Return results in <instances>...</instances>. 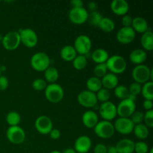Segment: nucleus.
<instances>
[{
	"label": "nucleus",
	"instance_id": "1",
	"mask_svg": "<svg viewBox=\"0 0 153 153\" xmlns=\"http://www.w3.org/2000/svg\"><path fill=\"white\" fill-rule=\"evenodd\" d=\"M131 76L134 82H137L140 85L145 84L149 81L152 82L153 70L144 64L137 65L133 69Z\"/></svg>",
	"mask_w": 153,
	"mask_h": 153
},
{
	"label": "nucleus",
	"instance_id": "2",
	"mask_svg": "<svg viewBox=\"0 0 153 153\" xmlns=\"http://www.w3.org/2000/svg\"><path fill=\"white\" fill-rule=\"evenodd\" d=\"M105 64L108 70H109L111 73L115 75L122 74L126 71L127 67V64L125 58L117 55H113V56L108 58Z\"/></svg>",
	"mask_w": 153,
	"mask_h": 153
},
{
	"label": "nucleus",
	"instance_id": "3",
	"mask_svg": "<svg viewBox=\"0 0 153 153\" xmlns=\"http://www.w3.org/2000/svg\"><path fill=\"white\" fill-rule=\"evenodd\" d=\"M50 63L49 55L43 52H36L32 55L30 61L31 67L37 72H44L50 67Z\"/></svg>",
	"mask_w": 153,
	"mask_h": 153
},
{
	"label": "nucleus",
	"instance_id": "4",
	"mask_svg": "<svg viewBox=\"0 0 153 153\" xmlns=\"http://www.w3.org/2000/svg\"><path fill=\"white\" fill-rule=\"evenodd\" d=\"M64 91L62 87L56 83L49 84L45 89V97L51 103H58L63 100Z\"/></svg>",
	"mask_w": 153,
	"mask_h": 153
},
{
	"label": "nucleus",
	"instance_id": "5",
	"mask_svg": "<svg viewBox=\"0 0 153 153\" xmlns=\"http://www.w3.org/2000/svg\"><path fill=\"white\" fill-rule=\"evenodd\" d=\"M94 132L99 137L102 139H108L114 135L115 132L114 124L110 121H99L94 127Z\"/></svg>",
	"mask_w": 153,
	"mask_h": 153
},
{
	"label": "nucleus",
	"instance_id": "6",
	"mask_svg": "<svg viewBox=\"0 0 153 153\" xmlns=\"http://www.w3.org/2000/svg\"><path fill=\"white\" fill-rule=\"evenodd\" d=\"M18 33L20 37V42L26 47L33 48L37 44L38 37L35 31L31 28H21Z\"/></svg>",
	"mask_w": 153,
	"mask_h": 153
},
{
	"label": "nucleus",
	"instance_id": "7",
	"mask_svg": "<svg viewBox=\"0 0 153 153\" xmlns=\"http://www.w3.org/2000/svg\"><path fill=\"white\" fill-rule=\"evenodd\" d=\"M73 47L76 49L77 54L80 55H86L91 51L92 41L88 36L82 34L76 37Z\"/></svg>",
	"mask_w": 153,
	"mask_h": 153
},
{
	"label": "nucleus",
	"instance_id": "8",
	"mask_svg": "<svg viewBox=\"0 0 153 153\" xmlns=\"http://www.w3.org/2000/svg\"><path fill=\"white\" fill-rule=\"evenodd\" d=\"M6 136L10 143L16 145L22 143L25 139V131L19 126L9 127L6 132Z\"/></svg>",
	"mask_w": 153,
	"mask_h": 153
},
{
	"label": "nucleus",
	"instance_id": "9",
	"mask_svg": "<svg viewBox=\"0 0 153 153\" xmlns=\"http://www.w3.org/2000/svg\"><path fill=\"white\" fill-rule=\"evenodd\" d=\"M2 46L8 51L16 50L21 43L20 37L18 31H10L3 36L1 40Z\"/></svg>",
	"mask_w": 153,
	"mask_h": 153
},
{
	"label": "nucleus",
	"instance_id": "10",
	"mask_svg": "<svg viewBox=\"0 0 153 153\" xmlns=\"http://www.w3.org/2000/svg\"><path fill=\"white\" fill-rule=\"evenodd\" d=\"M135 102L128 99L123 100L117 107V112L120 117L129 118L135 111Z\"/></svg>",
	"mask_w": 153,
	"mask_h": 153
},
{
	"label": "nucleus",
	"instance_id": "11",
	"mask_svg": "<svg viewBox=\"0 0 153 153\" xmlns=\"http://www.w3.org/2000/svg\"><path fill=\"white\" fill-rule=\"evenodd\" d=\"M99 111H100V114L101 117L106 121L111 122L114 119H115L117 115V106L110 101L102 103Z\"/></svg>",
	"mask_w": 153,
	"mask_h": 153
},
{
	"label": "nucleus",
	"instance_id": "12",
	"mask_svg": "<svg viewBox=\"0 0 153 153\" xmlns=\"http://www.w3.org/2000/svg\"><path fill=\"white\" fill-rule=\"evenodd\" d=\"M114 127L115 131H117L118 133L127 135L133 132L134 124L133 123L130 118L119 117L115 121Z\"/></svg>",
	"mask_w": 153,
	"mask_h": 153
},
{
	"label": "nucleus",
	"instance_id": "13",
	"mask_svg": "<svg viewBox=\"0 0 153 153\" xmlns=\"http://www.w3.org/2000/svg\"><path fill=\"white\" fill-rule=\"evenodd\" d=\"M78 102L85 108H94L97 105V99L95 93L85 90L79 94L77 97Z\"/></svg>",
	"mask_w": 153,
	"mask_h": 153
},
{
	"label": "nucleus",
	"instance_id": "14",
	"mask_svg": "<svg viewBox=\"0 0 153 153\" xmlns=\"http://www.w3.org/2000/svg\"><path fill=\"white\" fill-rule=\"evenodd\" d=\"M88 12L85 7L72 8L69 12L70 22L76 25H82L88 21Z\"/></svg>",
	"mask_w": 153,
	"mask_h": 153
},
{
	"label": "nucleus",
	"instance_id": "15",
	"mask_svg": "<svg viewBox=\"0 0 153 153\" xmlns=\"http://www.w3.org/2000/svg\"><path fill=\"white\" fill-rule=\"evenodd\" d=\"M35 128L40 134H49L53 128L52 121L49 117L42 115L38 117L35 120Z\"/></svg>",
	"mask_w": 153,
	"mask_h": 153
},
{
	"label": "nucleus",
	"instance_id": "16",
	"mask_svg": "<svg viewBox=\"0 0 153 153\" xmlns=\"http://www.w3.org/2000/svg\"><path fill=\"white\" fill-rule=\"evenodd\" d=\"M135 31L131 27H122L117 33V40L121 44H129L135 38Z\"/></svg>",
	"mask_w": 153,
	"mask_h": 153
},
{
	"label": "nucleus",
	"instance_id": "17",
	"mask_svg": "<svg viewBox=\"0 0 153 153\" xmlns=\"http://www.w3.org/2000/svg\"><path fill=\"white\" fill-rule=\"evenodd\" d=\"M92 146L91 139L87 135H82L78 137L74 143V149L76 153H87Z\"/></svg>",
	"mask_w": 153,
	"mask_h": 153
},
{
	"label": "nucleus",
	"instance_id": "18",
	"mask_svg": "<svg viewBox=\"0 0 153 153\" xmlns=\"http://www.w3.org/2000/svg\"><path fill=\"white\" fill-rule=\"evenodd\" d=\"M111 9L114 14L124 16L129 10V4L126 0H114L111 4Z\"/></svg>",
	"mask_w": 153,
	"mask_h": 153
},
{
	"label": "nucleus",
	"instance_id": "19",
	"mask_svg": "<svg viewBox=\"0 0 153 153\" xmlns=\"http://www.w3.org/2000/svg\"><path fill=\"white\" fill-rule=\"evenodd\" d=\"M82 120L85 127L88 128H94L99 123V117L95 111L88 110L83 114Z\"/></svg>",
	"mask_w": 153,
	"mask_h": 153
},
{
	"label": "nucleus",
	"instance_id": "20",
	"mask_svg": "<svg viewBox=\"0 0 153 153\" xmlns=\"http://www.w3.org/2000/svg\"><path fill=\"white\" fill-rule=\"evenodd\" d=\"M134 143L132 140L123 138L119 140L116 144L117 153H133L134 152Z\"/></svg>",
	"mask_w": 153,
	"mask_h": 153
},
{
	"label": "nucleus",
	"instance_id": "21",
	"mask_svg": "<svg viewBox=\"0 0 153 153\" xmlns=\"http://www.w3.org/2000/svg\"><path fill=\"white\" fill-rule=\"evenodd\" d=\"M147 58V54L146 51L142 49H135L131 52L129 55V59L131 63L136 65L143 64Z\"/></svg>",
	"mask_w": 153,
	"mask_h": 153
},
{
	"label": "nucleus",
	"instance_id": "22",
	"mask_svg": "<svg viewBox=\"0 0 153 153\" xmlns=\"http://www.w3.org/2000/svg\"><path fill=\"white\" fill-rule=\"evenodd\" d=\"M102 85L103 88H105L107 90L114 89L119 83V79H118L117 75L113 73H107L105 76H103L101 79Z\"/></svg>",
	"mask_w": 153,
	"mask_h": 153
},
{
	"label": "nucleus",
	"instance_id": "23",
	"mask_svg": "<svg viewBox=\"0 0 153 153\" xmlns=\"http://www.w3.org/2000/svg\"><path fill=\"white\" fill-rule=\"evenodd\" d=\"M131 27L135 32L142 33V34L149 31V25L147 21L141 16H136L133 18Z\"/></svg>",
	"mask_w": 153,
	"mask_h": 153
},
{
	"label": "nucleus",
	"instance_id": "24",
	"mask_svg": "<svg viewBox=\"0 0 153 153\" xmlns=\"http://www.w3.org/2000/svg\"><path fill=\"white\" fill-rule=\"evenodd\" d=\"M108 52L105 49H102V48L96 49L91 54V58L97 64H105L106 61L108 59Z\"/></svg>",
	"mask_w": 153,
	"mask_h": 153
},
{
	"label": "nucleus",
	"instance_id": "25",
	"mask_svg": "<svg viewBox=\"0 0 153 153\" xmlns=\"http://www.w3.org/2000/svg\"><path fill=\"white\" fill-rule=\"evenodd\" d=\"M60 55L64 61L70 62V61H73L78 55L76 49L73 46L67 45L61 49V52H60Z\"/></svg>",
	"mask_w": 153,
	"mask_h": 153
},
{
	"label": "nucleus",
	"instance_id": "26",
	"mask_svg": "<svg viewBox=\"0 0 153 153\" xmlns=\"http://www.w3.org/2000/svg\"><path fill=\"white\" fill-rule=\"evenodd\" d=\"M141 46L145 50H153V33L151 31H147L143 33L140 38Z\"/></svg>",
	"mask_w": 153,
	"mask_h": 153
},
{
	"label": "nucleus",
	"instance_id": "27",
	"mask_svg": "<svg viewBox=\"0 0 153 153\" xmlns=\"http://www.w3.org/2000/svg\"><path fill=\"white\" fill-rule=\"evenodd\" d=\"M59 77L58 70L54 67H49L44 71V80L50 84L55 83Z\"/></svg>",
	"mask_w": 153,
	"mask_h": 153
},
{
	"label": "nucleus",
	"instance_id": "28",
	"mask_svg": "<svg viewBox=\"0 0 153 153\" xmlns=\"http://www.w3.org/2000/svg\"><path fill=\"white\" fill-rule=\"evenodd\" d=\"M134 135L140 140H145L148 137L149 134V128L146 126L144 124H137L134 125V129H133Z\"/></svg>",
	"mask_w": 153,
	"mask_h": 153
},
{
	"label": "nucleus",
	"instance_id": "29",
	"mask_svg": "<svg viewBox=\"0 0 153 153\" xmlns=\"http://www.w3.org/2000/svg\"><path fill=\"white\" fill-rule=\"evenodd\" d=\"M86 86L88 91L93 93H97L101 88H102L101 79L97 77H91L88 79L86 82Z\"/></svg>",
	"mask_w": 153,
	"mask_h": 153
},
{
	"label": "nucleus",
	"instance_id": "30",
	"mask_svg": "<svg viewBox=\"0 0 153 153\" xmlns=\"http://www.w3.org/2000/svg\"><path fill=\"white\" fill-rule=\"evenodd\" d=\"M99 28L104 32H111L115 28V23L108 17H102L99 24Z\"/></svg>",
	"mask_w": 153,
	"mask_h": 153
},
{
	"label": "nucleus",
	"instance_id": "31",
	"mask_svg": "<svg viewBox=\"0 0 153 153\" xmlns=\"http://www.w3.org/2000/svg\"><path fill=\"white\" fill-rule=\"evenodd\" d=\"M141 93L145 100H153V82H147L143 84L141 88Z\"/></svg>",
	"mask_w": 153,
	"mask_h": 153
},
{
	"label": "nucleus",
	"instance_id": "32",
	"mask_svg": "<svg viewBox=\"0 0 153 153\" xmlns=\"http://www.w3.org/2000/svg\"><path fill=\"white\" fill-rule=\"evenodd\" d=\"M73 66L76 70H82L86 67L88 64V60L85 55H77L73 61Z\"/></svg>",
	"mask_w": 153,
	"mask_h": 153
},
{
	"label": "nucleus",
	"instance_id": "33",
	"mask_svg": "<svg viewBox=\"0 0 153 153\" xmlns=\"http://www.w3.org/2000/svg\"><path fill=\"white\" fill-rule=\"evenodd\" d=\"M6 121L10 126H16L21 121V116L18 112L10 111L6 117Z\"/></svg>",
	"mask_w": 153,
	"mask_h": 153
},
{
	"label": "nucleus",
	"instance_id": "34",
	"mask_svg": "<svg viewBox=\"0 0 153 153\" xmlns=\"http://www.w3.org/2000/svg\"><path fill=\"white\" fill-rule=\"evenodd\" d=\"M102 19V16L101 13H100V12L97 11V10L91 12L90 13H88V20L89 21V23L91 24V25H92V26L98 27L99 24H100Z\"/></svg>",
	"mask_w": 153,
	"mask_h": 153
},
{
	"label": "nucleus",
	"instance_id": "35",
	"mask_svg": "<svg viewBox=\"0 0 153 153\" xmlns=\"http://www.w3.org/2000/svg\"><path fill=\"white\" fill-rule=\"evenodd\" d=\"M129 92H128V88L124 85H117L114 88V95L116 97L120 100H126L128 97Z\"/></svg>",
	"mask_w": 153,
	"mask_h": 153
},
{
	"label": "nucleus",
	"instance_id": "36",
	"mask_svg": "<svg viewBox=\"0 0 153 153\" xmlns=\"http://www.w3.org/2000/svg\"><path fill=\"white\" fill-rule=\"evenodd\" d=\"M96 96H97V101H100L102 103H103L109 101V99L111 97V92L110 91L105 89V88H101L97 93Z\"/></svg>",
	"mask_w": 153,
	"mask_h": 153
},
{
	"label": "nucleus",
	"instance_id": "37",
	"mask_svg": "<svg viewBox=\"0 0 153 153\" xmlns=\"http://www.w3.org/2000/svg\"><path fill=\"white\" fill-rule=\"evenodd\" d=\"M94 75H95V77L99 78V79L102 78L103 76H105L108 73V69L107 67H106V64H97L94 69Z\"/></svg>",
	"mask_w": 153,
	"mask_h": 153
},
{
	"label": "nucleus",
	"instance_id": "38",
	"mask_svg": "<svg viewBox=\"0 0 153 153\" xmlns=\"http://www.w3.org/2000/svg\"><path fill=\"white\" fill-rule=\"evenodd\" d=\"M47 87V82L43 79H36L32 82V88L37 91H44Z\"/></svg>",
	"mask_w": 153,
	"mask_h": 153
},
{
	"label": "nucleus",
	"instance_id": "39",
	"mask_svg": "<svg viewBox=\"0 0 153 153\" xmlns=\"http://www.w3.org/2000/svg\"><path fill=\"white\" fill-rule=\"evenodd\" d=\"M149 146L144 141H139L134 144V152L136 153H148Z\"/></svg>",
	"mask_w": 153,
	"mask_h": 153
},
{
	"label": "nucleus",
	"instance_id": "40",
	"mask_svg": "<svg viewBox=\"0 0 153 153\" xmlns=\"http://www.w3.org/2000/svg\"><path fill=\"white\" fill-rule=\"evenodd\" d=\"M143 122L144 125L147 128H152L153 127V111H146L143 117Z\"/></svg>",
	"mask_w": 153,
	"mask_h": 153
},
{
	"label": "nucleus",
	"instance_id": "41",
	"mask_svg": "<svg viewBox=\"0 0 153 153\" xmlns=\"http://www.w3.org/2000/svg\"><path fill=\"white\" fill-rule=\"evenodd\" d=\"M141 85L134 82L133 83H131L130 85L129 88H128V92L131 95H134L135 97H137V95H139L141 93Z\"/></svg>",
	"mask_w": 153,
	"mask_h": 153
},
{
	"label": "nucleus",
	"instance_id": "42",
	"mask_svg": "<svg viewBox=\"0 0 153 153\" xmlns=\"http://www.w3.org/2000/svg\"><path fill=\"white\" fill-rule=\"evenodd\" d=\"M130 119L132 121L134 125H137V124L142 123V122L143 121L144 114L141 111H134Z\"/></svg>",
	"mask_w": 153,
	"mask_h": 153
},
{
	"label": "nucleus",
	"instance_id": "43",
	"mask_svg": "<svg viewBox=\"0 0 153 153\" xmlns=\"http://www.w3.org/2000/svg\"><path fill=\"white\" fill-rule=\"evenodd\" d=\"M9 81L7 78L4 76H0V91H5L8 88Z\"/></svg>",
	"mask_w": 153,
	"mask_h": 153
},
{
	"label": "nucleus",
	"instance_id": "44",
	"mask_svg": "<svg viewBox=\"0 0 153 153\" xmlns=\"http://www.w3.org/2000/svg\"><path fill=\"white\" fill-rule=\"evenodd\" d=\"M133 18L130 15H124L122 18V24L123 27H131L132 24Z\"/></svg>",
	"mask_w": 153,
	"mask_h": 153
},
{
	"label": "nucleus",
	"instance_id": "45",
	"mask_svg": "<svg viewBox=\"0 0 153 153\" xmlns=\"http://www.w3.org/2000/svg\"><path fill=\"white\" fill-rule=\"evenodd\" d=\"M94 153H107V146L103 143H97L94 149Z\"/></svg>",
	"mask_w": 153,
	"mask_h": 153
},
{
	"label": "nucleus",
	"instance_id": "46",
	"mask_svg": "<svg viewBox=\"0 0 153 153\" xmlns=\"http://www.w3.org/2000/svg\"><path fill=\"white\" fill-rule=\"evenodd\" d=\"M49 136L52 140H58L61 137V131L57 128H52V131L49 132Z\"/></svg>",
	"mask_w": 153,
	"mask_h": 153
},
{
	"label": "nucleus",
	"instance_id": "47",
	"mask_svg": "<svg viewBox=\"0 0 153 153\" xmlns=\"http://www.w3.org/2000/svg\"><path fill=\"white\" fill-rule=\"evenodd\" d=\"M73 8H78V7H83L84 2L82 0H73L70 1Z\"/></svg>",
	"mask_w": 153,
	"mask_h": 153
},
{
	"label": "nucleus",
	"instance_id": "48",
	"mask_svg": "<svg viewBox=\"0 0 153 153\" xmlns=\"http://www.w3.org/2000/svg\"><path fill=\"white\" fill-rule=\"evenodd\" d=\"M143 106L146 111L152 110V107H153L152 100H145L144 102H143Z\"/></svg>",
	"mask_w": 153,
	"mask_h": 153
},
{
	"label": "nucleus",
	"instance_id": "49",
	"mask_svg": "<svg viewBox=\"0 0 153 153\" xmlns=\"http://www.w3.org/2000/svg\"><path fill=\"white\" fill-rule=\"evenodd\" d=\"M88 8L91 10V12L96 11L97 8V4L94 1H91V2L88 4Z\"/></svg>",
	"mask_w": 153,
	"mask_h": 153
},
{
	"label": "nucleus",
	"instance_id": "50",
	"mask_svg": "<svg viewBox=\"0 0 153 153\" xmlns=\"http://www.w3.org/2000/svg\"><path fill=\"white\" fill-rule=\"evenodd\" d=\"M107 153H117L115 146H110L107 147Z\"/></svg>",
	"mask_w": 153,
	"mask_h": 153
},
{
	"label": "nucleus",
	"instance_id": "51",
	"mask_svg": "<svg viewBox=\"0 0 153 153\" xmlns=\"http://www.w3.org/2000/svg\"><path fill=\"white\" fill-rule=\"evenodd\" d=\"M62 153H76V152L75 151L74 149H73V148H67V149H66L64 151V152Z\"/></svg>",
	"mask_w": 153,
	"mask_h": 153
},
{
	"label": "nucleus",
	"instance_id": "52",
	"mask_svg": "<svg viewBox=\"0 0 153 153\" xmlns=\"http://www.w3.org/2000/svg\"><path fill=\"white\" fill-rule=\"evenodd\" d=\"M49 153H62V152H61L60 151H58V150H53V151H52V152H50Z\"/></svg>",
	"mask_w": 153,
	"mask_h": 153
},
{
	"label": "nucleus",
	"instance_id": "53",
	"mask_svg": "<svg viewBox=\"0 0 153 153\" xmlns=\"http://www.w3.org/2000/svg\"><path fill=\"white\" fill-rule=\"evenodd\" d=\"M2 39H3V35H1V34H0V42H1Z\"/></svg>",
	"mask_w": 153,
	"mask_h": 153
},
{
	"label": "nucleus",
	"instance_id": "54",
	"mask_svg": "<svg viewBox=\"0 0 153 153\" xmlns=\"http://www.w3.org/2000/svg\"><path fill=\"white\" fill-rule=\"evenodd\" d=\"M149 153H153V148H151L150 149H149V152H148Z\"/></svg>",
	"mask_w": 153,
	"mask_h": 153
},
{
	"label": "nucleus",
	"instance_id": "55",
	"mask_svg": "<svg viewBox=\"0 0 153 153\" xmlns=\"http://www.w3.org/2000/svg\"><path fill=\"white\" fill-rule=\"evenodd\" d=\"M1 76V70H0V76Z\"/></svg>",
	"mask_w": 153,
	"mask_h": 153
}]
</instances>
